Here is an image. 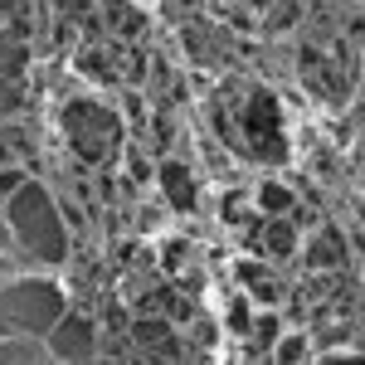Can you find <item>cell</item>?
Returning <instances> with one entry per match:
<instances>
[{
    "instance_id": "cell-3",
    "label": "cell",
    "mask_w": 365,
    "mask_h": 365,
    "mask_svg": "<svg viewBox=\"0 0 365 365\" xmlns=\"http://www.w3.org/2000/svg\"><path fill=\"white\" fill-rule=\"evenodd\" d=\"M161 185L175 200V210H190L195 205V185H190V170L185 166H161Z\"/></svg>"
},
{
    "instance_id": "cell-2",
    "label": "cell",
    "mask_w": 365,
    "mask_h": 365,
    "mask_svg": "<svg viewBox=\"0 0 365 365\" xmlns=\"http://www.w3.org/2000/svg\"><path fill=\"white\" fill-rule=\"evenodd\" d=\"M54 356L73 361V356H93V322L88 317H63L54 331Z\"/></svg>"
},
{
    "instance_id": "cell-4",
    "label": "cell",
    "mask_w": 365,
    "mask_h": 365,
    "mask_svg": "<svg viewBox=\"0 0 365 365\" xmlns=\"http://www.w3.org/2000/svg\"><path fill=\"white\" fill-rule=\"evenodd\" d=\"M258 205H263V210H268V215H282V210H287V205H292V195H287V190H282V185H273V180H268V185H263V190H258Z\"/></svg>"
},
{
    "instance_id": "cell-5",
    "label": "cell",
    "mask_w": 365,
    "mask_h": 365,
    "mask_svg": "<svg viewBox=\"0 0 365 365\" xmlns=\"http://www.w3.org/2000/svg\"><path fill=\"white\" fill-rule=\"evenodd\" d=\"M268 249H278V253L292 249V229L282 225V220H278V229H268Z\"/></svg>"
},
{
    "instance_id": "cell-1",
    "label": "cell",
    "mask_w": 365,
    "mask_h": 365,
    "mask_svg": "<svg viewBox=\"0 0 365 365\" xmlns=\"http://www.w3.org/2000/svg\"><path fill=\"white\" fill-rule=\"evenodd\" d=\"M68 132H73V146L83 151L88 161H103L108 146H113V137H117V122L108 113H98L93 103H78V108L68 113Z\"/></svg>"
}]
</instances>
